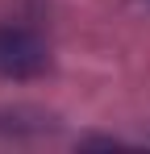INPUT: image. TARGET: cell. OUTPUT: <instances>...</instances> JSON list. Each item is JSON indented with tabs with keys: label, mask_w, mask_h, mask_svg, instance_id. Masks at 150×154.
<instances>
[{
	"label": "cell",
	"mask_w": 150,
	"mask_h": 154,
	"mask_svg": "<svg viewBox=\"0 0 150 154\" xmlns=\"http://www.w3.org/2000/svg\"><path fill=\"white\" fill-rule=\"evenodd\" d=\"M50 67L46 42L25 25H0V75L4 79H38Z\"/></svg>",
	"instance_id": "6da1fadb"
}]
</instances>
